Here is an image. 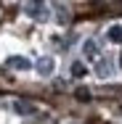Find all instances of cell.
<instances>
[{"label": "cell", "instance_id": "cell-10", "mask_svg": "<svg viewBox=\"0 0 122 124\" xmlns=\"http://www.w3.org/2000/svg\"><path fill=\"white\" fill-rule=\"evenodd\" d=\"M77 98H80V100H88L90 93H88V90H77Z\"/></svg>", "mask_w": 122, "mask_h": 124}, {"label": "cell", "instance_id": "cell-8", "mask_svg": "<svg viewBox=\"0 0 122 124\" xmlns=\"http://www.w3.org/2000/svg\"><path fill=\"white\" fill-rule=\"evenodd\" d=\"M56 19H58V24H66L72 16H69V8H64V5H56Z\"/></svg>", "mask_w": 122, "mask_h": 124}, {"label": "cell", "instance_id": "cell-2", "mask_svg": "<svg viewBox=\"0 0 122 124\" xmlns=\"http://www.w3.org/2000/svg\"><path fill=\"white\" fill-rule=\"evenodd\" d=\"M53 69H56V61H53L50 55H40L37 63H35V71H37L40 77H50V74H53Z\"/></svg>", "mask_w": 122, "mask_h": 124}, {"label": "cell", "instance_id": "cell-3", "mask_svg": "<svg viewBox=\"0 0 122 124\" xmlns=\"http://www.w3.org/2000/svg\"><path fill=\"white\" fill-rule=\"evenodd\" d=\"M96 74L101 79H109V77L114 74V61L112 58H98L96 61Z\"/></svg>", "mask_w": 122, "mask_h": 124}, {"label": "cell", "instance_id": "cell-11", "mask_svg": "<svg viewBox=\"0 0 122 124\" xmlns=\"http://www.w3.org/2000/svg\"><path fill=\"white\" fill-rule=\"evenodd\" d=\"M120 66H122V53H120Z\"/></svg>", "mask_w": 122, "mask_h": 124}, {"label": "cell", "instance_id": "cell-1", "mask_svg": "<svg viewBox=\"0 0 122 124\" xmlns=\"http://www.w3.org/2000/svg\"><path fill=\"white\" fill-rule=\"evenodd\" d=\"M24 13L32 16L35 21H48V3L45 0H29L24 5Z\"/></svg>", "mask_w": 122, "mask_h": 124}, {"label": "cell", "instance_id": "cell-7", "mask_svg": "<svg viewBox=\"0 0 122 124\" xmlns=\"http://www.w3.org/2000/svg\"><path fill=\"white\" fill-rule=\"evenodd\" d=\"M106 37H109V42H122V24H114V26H109Z\"/></svg>", "mask_w": 122, "mask_h": 124}, {"label": "cell", "instance_id": "cell-4", "mask_svg": "<svg viewBox=\"0 0 122 124\" xmlns=\"http://www.w3.org/2000/svg\"><path fill=\"white\" fill-rule=\"evenodd\" d=\"M5 66H8V69H16V71H27V69H32V61H29L27 55H11V58L5 61Z\"/></svg>", "mask_w": 122, "mask_h": 124}, {"label": "cell", "instance_id": "cell-6", "mask_svg": "<svg viewBox=\"0 0 122 124\" xmlns=\"http://www.w3.org/2000/svg\"><path fill=\"white\" fill-rule=\"evenodd\" d=\"M82 55L90 58V61L98 58V42H96V40H85V42H82Z\"/></svg>", "mask_w": 122, "mask_h": 124}, {"label": "cell", "instance_id": "cell-9", "mask_svg": "<svg viewBox=\"0 0 122 124\" xmlns=\"http://www.w3.org/2000/svg\"><path fill=\"white\" fill-rule=\"evenodd\" d=\"M85 71H88V69H85V63H82V61H74V63H72V77L80 79V77H85Z\"/></svg>", "mask_w": 122, "mask_h": 124}, {"label": "cell", "instance_id": "cell-5", "mask_svg": "<svg viewBox=\"0 0 122 124\" xmlns=\"http://www.w3.org/2000/svg\"><path fill=\"white\" fill-rule=\"evenodd\" d=\"M13 111H16L19 116H35V114H37V106L29 103V100H16V103H13Z\"/></svg>", "mask_w": 122, "mask_h": 124}]
</instances>
